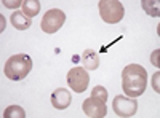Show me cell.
<instances>
[{"mask_svg":"<svg viewBox=\"0 0 160 118\" xmlns=\"http://www.w3.org/2000/svg\"><path fill=\"white\" fill-rule=\"evenodd\" d=\"M141 7L149 16H152V18H158L160 16V10H158L160 2L158 0H142Z\"/></svg>","mask_w":160,"mask_h":118,"instance_id":"12","label":"cell"},{"mask_svg":"<svg viewBox=\"0 0 160 118\" xmlns=\"http://www.w3.org/2000/svg\"><path fill=\"white\" fill-rule=\"evenodd\" d=\"M158 54H160V50H155L154 53H152V56H151V62L155 65V67H158Z\"/></svg>","mask_w":160,"mask_h":118,"instance_id":"16","label":"cell"},{"mask_svg":"<svg viewBox=\"0 0 160 118\" xmlns=\"http://www.w3.org/2000/svg\"><path fill=\"white\" fill-rule=\"evenodd\" d=\"M148 86V72L139 64H130L122 72V88L128 97H139Z\"/></svg>","mask_w":160,"mask_h":118,"instance_id":"1","label":"cell"},{"mask_svg":"<svg viewBox=\"0 0 160 118\" xmlns=\"http://www.w3.org/2000/svg\"><path fill=\"white\" fill-rule=\"evenodd\" d=\"M71 102H72V96H71V93L66 88H58V89L53 91L51 104H53V107H55L56 110L68 109L71 106Z\"/></svg>","mask_w":160,"mask_h":118,"instance_id":"8","label":"cell"},{"mask_svg":"<svg viewBox=\"0 0 160 118\" xmlns=\"http://www.w3.org/2000/svg\"><path fill=\"white\" fill-rule=\"evenodd\" d=\"M64 21H66L64 11L58 10V8H51L43 15L42 22H40V29H42L45 34H55L62 27Z\"/></svg>","mask_w":160,"mask_h":118,"instance_id":"4","label":"cell"},{"mask_svg":"<svg viewBox=\"0 0 160 118\" xmlns=\"http://www.w3.org/2000/svg\"><path fill=\"white\" fill-rule=\"evenodd\" d=\"M91 96L106 102V101H108V89H106L104 86H95L93 91H91Z\"/></svg>","mask_w":160,"mask_h":118,"instance_id":"14","label":"cell"},{"mask_svg":"<svg viewBox=\"0 0 160 118\" xmlns=\"http://www.w3.org/2000/svg\"><path fill=\"white\" fill-rule=\"evenodd\" d=\"M21 8H22L21 11L24 13V15L32 19L34 16H37L40 13V2L38 0H24Z\"/></svg>","mask_w":160,"mask_h":118,"instance_id":"11","label":"cell"},{"mask_svg":"<svg viewBox=\"0 0 160 118\" xmlns=\"http://www.w3.org/2000/svg\"><path fill=\"white\" fill-rule=\"evenodd\" d=\"M31 70H32V59H31V56L24 54V53L13 54L11 58H8L5 62V67H3L7 78L15 80V82L24 80Z\"/></svg>","mask_w":160,"mask_h":118,"instance_id":"2","label":"cell"},{"mask_svg":"<svg viewBox=\"0 0 160 118\" xmlns=\"http://www.w3.org/2000/svg\"><path fill=\"white\" fill-rule=\"evenodd\" d=\"M82 64H83V69H87V70H96L98 65H99L98 51L91 50V48L85 50L82 53Z\"/></svg>","mask_w":160,"mask_h":118,"instance_id":"9","label":"cell"},{"mask_svg":"<svg viewBox=\"0 0 160 118\" xmlns=\"http://www.w3.org/2000/svg\"><path fill=\"white\" fill-rule=\"evenodd\" d=\"M158 77H160V72H155L154 73V78H152V86L157 93H160V88H158Z\"/></svg>","mask_w":160,"mask_h":118,"instance_id":"17","label":"cell"},{"mask_svg":"<svg viewBox=\"0 0 160 118\" xmlns=\"http://www.w3.org/2000/svg\"><path fill=\"white\" fill-rule=\"evenodd\" d=\"M3 7H7V8H19V7H22V2H21V0H16V2L3 0Z\"/></svg>","mask_w":160,"mask_h":118,"instance_id":"15","label":"cell"},{"mask_svg":"<svg viewBox=\"0 0 160 118\" xmlns=\"http://www.w3.org/2000/svg\"><path fill=\"white\" fill-rule=\"evenodd\" d=\"M98 7H99V15L104 22L117 24L123 19L125 8L122 2H118V0H101Z\"/></svg>","mask_w":160,"mask_h":118,"instance_id":"3","label":"cell"},{"mask_svg":"<svg viewBox=\"0 0 160 118\" xmlns=\"http://www.w3.org/2000/svg\"><path fill=\"white\" fill-rule=\"evenodd\" d=\"M11 24L15 26V29H18V31H26L32 26V19L26 16L22 11H15L11 15Z\"/></svg>","mask_w":160,"mask_h":118,"instance_id":"10","label":"cell"},{"mask_svg":"<svg viewBox=\"0 0 160 118\" xmlns=\"http://www.w3.org/2000/svg\"><path fill=\"white\" fill-rule=\"evenodd\" d=\"M82 109H83L85 115L91 116V118H102V116H106V113H108V106H106V102L101 101V99L93 97V96H90L88 99L83 101Z\"/></svg>","mask_w":160,"mask_h":118,"instance_id":"7","label":"cell"},{"mask_svg":"<svg viewBox=\"0 0 160 118\" xmlns=\"http://www.w3.org/2000/svg\"><path fill=\"white\" fill-rule=\"evenodd\" d=\"M112 109L118 116H133L138 112V101L128 96H115L112 102Z\"/></svg>","mask_w":160,"mask_h":118,"instance_id":"6","label":"cell"},{"mask_svg":"<svg viewBox=\"0 0 160 118\" xmlns=\"http://www.w3.org/2000/svg\"><path fill=\"white\" fill-rule=\"evenodd\" d=\"M3 116L5 118H26V112L19 106H10V107L5 109Z\"/></svg>","mask_w":160,"mask_h":118,"instance_id":"13","label":"cell"},{"mask_svg":"<svg viewBox=\"0 0 160 118\" xmlns=\"http://www.w3.org/2000/svg\"><path fill=\"white\" fill-rule=\"evenodd\" d=\"M68 85L75 93H83L90 85V75L83 67H72L68 72Z\"/></svg>","mask_w":160,"mask_h":118,"instance_id":"5","label":"cell"}]
</instances>
